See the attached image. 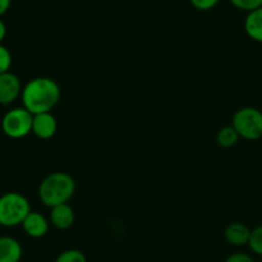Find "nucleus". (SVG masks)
Instances as JSON below:
<instances>
[{
  "mask_svg": "<svg viewBox=\"0 0 262 262\" xmlns=\"http://www.w3.org/2000/svg\"><path fill=\"white\" fill-rule=\"evenodd\" d=\"M230 3L238 9L246 10L248 13L262 7V0H230Z\"/></svg>",
  "mask_w": 262,
  "mask_h": 262,
  "instance_id": "obj_17",
  "label": "nucleus"
},
{
  "mask_svg": "<svg viewBox=\"0 0 262 262\" xmlns=\"http://www.w3.org/2000/svg\"><path fill=\"white\" fill-rule=\"evenodd\" d=\"M55 262H87L86 256L79 250H67L56 257Z\"/></svg>",
  "mask_w": 262,
  "mask_h": 262,
  "instance_id": "obj_14",
  "label": "nucleus"
},
{
  "mask_svg": "<svg viewBox=\"0 0 262 262\" xmlns=\"http://www.w3.org/2000/svg\"><path fill=\"white\" fill-rule=\"evenodd\" d=\"M10 4H12V0H0V17L8 12Z\"/></svg>",
  "mask_w": 262,
  "mask_h": 262,
  "instance_id": "obj_20",
  "label": "nucleus"
},
{
  "mask_svg": "<svg viewBox=\"0 0 262 262\" xmlns=\"http://www.w3.org/2000/svg\"><path fill=\"white\" fill-rule=\"evenodd\" d=\"M58 130V122L51 113L33 115L32 133L41 140H49L54 137Z\"/></svg>",
  "mask_w": 262,
  "mask_h": 262,
  "instance_id": "obj_7",
  "label": "nucleus"
},
{
  "mask_svg": "<svg viewBox=\"0 0 262 262\" xmlns=\"http://www.w3.org/2000/svg\"><path fill=\"white\" fill-rule=\"evenodd\" d=\"M245 30L253 41L262 43V7L248 13L245 19Z\"/></svg>",
  "mask_w": 262,
  "mask_h": 262,
  "instance_id": "obj_12",
  "label": "nucleus"
},
{
  "mask_svg": "<svg viewBox=\"0 0 262 262\" xmlns=\"http://www.w3.org/2000/svg\"><path fill=\"white\" fill-rule=\"evenodd\" d=\"M22 228L28 237L37 239L46 235L49 230V222L40 212L31 211L22 223Z\"/></svg>",
  "mask_w": 262,
  "mask_h": 262,
  "instance_id": "obj_8",
  "label": "nucleus"
},
{
  "mask_svg": "<svg viewBox=\"0 0 262 262\" xmlns=\"http://www.w3.org/2000/svg\"><path fill=\"white\" fill-rule=\"evenodd\" d=\"M224 262H253V260L250 255H247V253L237 252L230 255Z\"/></svg>",
  "mask_w": 262,
  "mask_h": 262,
  "instance_id": "obj_19",
  "label": "nucleus"
},
{
  "mask_svg": "<svg viewBox=\"0 0 262 262\" xmlns=\"http://www.w3.org/2000/svg\"><path fill=\"white\" fill-rule=\"evenodd\" d=\"M248 246L252 250V252H255L256 255L262 256V225L255 228V229L251 232L250 242Z\"/></svg>",
  "mask_w": 262,
  "mask_h": 262,
  "instance_id": "obj_15",
  "label": "nucleus"
},
{
  "mask_svg": "<svg viewBox=\"0 0 262 262\" xmlns=\"http://www.w3.org/2000/svg\"><path fill=\"white\" fill-rule=\"evenodd\" d=\"M239 135H238L237 130L234 129L233 125H228V127L222 128L217 133V143L219 146L224 148H230L233 146H235L238 143V140H239Z\"/></svg>",
  "mask_w": 262,
  "mask_h": 262,
  "instance_id": "obj_13",
  "label": "nucleus"
},
{
  "mask_svg": "<svg viewBox=\"0 0 262 262\" xmlns=\"http://www.w3.org/2000/svg\"><path fill=\"white\" fill-rule=\"evenodd\" d=\"M12 54L5 48L3 43H0V74L9 72L12 67Z\"/></svg>",
  "mask_w": 262,
  "mask_h": 262,
  "instance_id": "obj_16",
  "label": "nucleus"
},
{
  "mask_svg": "<svg viewBox=\"0 0 262 262\" xmlns=\"http://www.w3.org/2000/svg\"><path fill=\"white\" fill-rule=\"evenodd\" d=\"M31 212V205L27 197L18 192H8L0 196V225L14 228L22 225Z\"/></svg>",
  "mask_w": 262,
  "mask_h": 262,
  "instance_id": "obj_3",
  "label": "nucleus"
},
{
  "mask_svg": "<svg viewBox=\"0 0 262 262\" xmlns=\"http://www.w3.org/2000/svg\"><path fill=\"white\" fill-rule=\"evenodd\" d=\"M61 96L59 84L48 77H37L25 84L20 100L25 109L32 115L50 113Z\"/></svg>",
  "mask_w": 262,
  "mask_h": 262,
  "instance_id": "obj_1",
  "label": "nucleus"
},
{
  "mask_svg": "<svg viewBox=\"0 0 262 262\" xmlns=\"http://www.w3.org/2000/svg\"><path fill=\"white\" fill-rule=\"evenodd\" d=\"M220 0H191L192 5L200 10H209L214 8Z\"/></svg>",
  "mask_w": 262,
  "mask_h": 262,
  "instance_id": "obj_18",
  "label": "nucleus"
},
{
  "mask_svg": "<svg viewBox=\"0 0 262 262\" xmlns=\"http://www.w3.org/2000/svg\"><path fill=\"white\" fill-rule=\"evenodd\" d=\"M252 230L248 229L242 223H233L228 225L224 232V237L230 245L233 246H245L248 245Z\"/></svg>",
  "mask_w": 262,
  "mask_h": 262,
  "instance_id": "obj_11",
  "label": "nucleus"
},
{
  "mask_svg": "<svg viewBox=\"0 0 262 262\" xmlns=\"http://www.w3.org/2000/svg\"><path fill=\"white\" fill-rule=\"evenodd\" d=\"M5 35H7V26L3 22V19L0 18V43L3 42V40L5 38Z\"/></svg>",
  "mask_w": 262,
  "mask_h": 262,
  "instance_id": "obj_21",
  "label": "nucleus"
},
{
  "mask_svg": "<svg viewBox=\"0 0 262 262\" xmlns=\"http://www.w3.org/2000/svg\"><path fill=\"white\" fill-rule=\"evenodd\" d=\"M76 191L74 179L63 171H55L42 179L38 187V196L48 207L67 204Z\"/></svg>",
  "mask_w": 262,
  "mask_h": 262,
  "instance_id": "obj_2",
  "label": "nucleus"
},
{
  "mask_svg": "<svg viewBox=\"0 0 262 262\" xmlns=\"http://www.w3.org/2000/svg\"><path fill=\"white\" fill-rule=\"evenodd\" d=\"M232 125L239 137L250 141L258 140L262 137V112L252 106L242 107L233 117Z\"/></svg>",
  "mask_w": 262,
  "mask_h": 262,
  "instance_id": "obj_4",
  "label": "nucleus"
},
{
  "mask_svg": "<svg viewBox=\"0 0 262 262\" xmlns=\"http://www.w3.org/2000/svg\"><path fill=\"white\" fill-rule=\"evenodd\" d=\"M50 220L51 224H53L56 229H69L74 223L73 209H72L68 204H61L55 207H51Z\"/></svg>",
  "mask_w": 262,
  "mask_h": 262,
  "instance_id": "obj_10",
  "label": "nucleus"
},
{
  "mask_svg": "<svg viewBox=\"0 0 262 262\" xmlns=\"http://www.w3.org/2000/svg\"><path fill=\"white\" fill-rule=\"evenodd\" d=\"M22 256V245L15 238L0 237V262H19Z\"/></svg>",
  "mask_w": 262,
  "mask_h": 262,
  "instance_id": "obj_9",
  "label": "nucleus"
},
{
  "mask_svg": "<svg viewBox=\"0 0 262 262\" xmlns=\"http://www.w3.org/2000/svg\"><path fill=\"white\" fill-rule=\"evenodd\" d=\"M33 115L25 107L8 110L2 119V130L9 138H23L32 132Z\"/></svg>",
  "mask_w": 262,
  "mask_h": 262,
  "instance_id": "obj_5",
  "label": "nucleus"
},
{
  "mask_svg": "<svg viewBox=\"0 0 262 262\" xmlns=\"http://www.w3.org/2000/svg\"><path fill=\"white\" fill-rule=\"evenodd\" d=\"M22 83L17 74L5 72L0 74V105H10L22 95Z\"/></svg>",
  "mask_w": 262,
  "mask_h": 262,
  "instance_id": "obj_6",
  "label": "nucleus"
}]
</instances>
